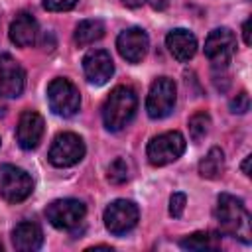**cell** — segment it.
<instances>
[{
    "label": "cell",
    "instance_id": "1",
    "mask_svg": "<svg viewBox=\"0 0 252 252\" xmlns=\"http://www.w3.org/2000/svg\"><path fill=\"white\" fill-rule=\"evenodd\" d=\"M215 217L222 228V232L240 238L242 242H250V215L242 203V199L222 193L219 195Z\"/></svg>",
    "mask_w": 252,
    "mask_h": 252
},
{
    "label": "cell",
    "instance_id": "2",
    "mask_svg": "<svg viewBox=\"0 0 252 252\" xmlns=\"http://www.w3.org/2000/svg\"><path fill=\"white\" fill-rule=\"evenodd\" d=\"M136 106H138V98L130 87L126 85L114 87L102 104V122L106 130L110 132L122 130L134 118Z\"/></svg>",
    "mask_w": 252,
    "mask_h": 252
},
{
    "label": "cell",
    "instance_id": "3",
    "mask_svg": "<svg viewBox=\"0 0 252 252\" xmlns=\"http://www.w3.org/2000/svg\"><path fill=\"white\" fill-rule=\"evenodd\" d=\"M33 191V181L28 171L12 163L0 165V197L8 203H22Z\"/></svg>",
    "mask_w": 252,
    "mask_h": 252
},
{
    "label": "cell",
    "instance_id": "4",
    "mask_svg": "<svg viewBox=\"0 0 252 252\" xmlns=\"http://www.w3.org/2000/svg\"><path fill=\"white\" fill-rule=\"evenodd\" d=\"M47 102H49V108L57 116L69 118L77 114L81 106V94L69 79L57 77L47 85Z\"/></svg>",
    "mask_w": 252,
    "mask_h": 252
},
{
    "label": "cell",
    "instance_id": "5",
    "mask_svg": "<svg viewBox=\"0 0 252 252\" xmlns=\"http://www.w3.org/2000/svg\"><path fill=\"white\" fill-rule=\"evenodd\" d=\"M175 100H177L175 83L169 77H158L152 83L150 93H148V98H146L148 116L154 118V120L165 118L167 114H171V110L175 106Z\"/></svg>",
    "mask_w": 252,
    "mask_h": 252
},
{
    "label": "cell",
    "instance_id": "6",
    "mask_svg": "<svg viewBox=\"0 0 252 252\" xmlns=\"http://www.w3.org/2000/svg\"><path fill=\"white\" fill-rule=\"evenodd\" d=\"M185 152V138L179 132H163L156 138L150 140L148 148H146V156L148 161L152 165H167L171 161H175L181 154Z\"/></svg>",
    "mask_w": 252,
    "mask_h": 252
},
{
    "label": "cell",
    "instance_id": "7",
    "mask_svg": "<svg viewBox=\"0 0 252 252\" xmlns=\"http://www.w3.org/2000/svg\"><path fill=\"white\" fill-rule=\"evenodd\" d=\"M47 158L55 167H71L85 158V142L73 132H61L55 136Z\"/></svg>",
    "mask_w": 252,
    "mask_h": 252
},
{
    "label": "cell",
    "instance_id": "8",
    "mask_svg": "<svg viewBox=\"0 0 252 252\" xmlns=\"http://www.w3.org/2000/svg\"><path fill=\"white\" fill-rule=\"evenodd\" d=\"M85 203L79 199H57L45 209L47 220L59 230H71L79 226L85 219Z\"/></svg>",
    "mask_w": 252,
    "mask_h": 252
},
{
    "label": "cell",
    "instance_id": "9",
    "mask_svg": "<svg viewBox=\"0 0 252 252\" xmlns=\"http://www.w3.org/2000/svg\"><path fill=\"white\" fill-rule=\"evenodd\" d=\"M138 217H140V211L136 203L128 199H116L104 209V226L108 232L120 236L130 232L136 226Z\"/></svg>",
    "mask_w": 252,
    "mask_h": 252
},
{
    "label": "cell",
    "instance_id": "10",
    "mask_svg": "<svg viewBox=\"0 0 252 252\" xmlns=\"http://www.w3.org/2000/svg\"><path fill=\"white\" fill-rule=\"evenodd\" d=\"M234 51H236V35L228 28H217L205 39V55L217 67H224L232 59Z\"/></svg>",
    "mask_w": 252,
    "mask_h": 252
},
{
    "label": "cell",
    "instance_id": "11",
    "mask_svg": "<svg viewBox=\"0 0 252 252\" xmlns=\"http://www.w3.org/2000/svg\"><path fill=\"white\" fill-rule=\"evenodd\" d=\"M26 85V73L22 65L8 53H0V96H20Z\"/></svg>",
    "mask_w": 252,
    "mask_h": 252
},
{
    "label": "cell",
    "instance_id": "12",
    "mask_svg": "<svg viewBox=\"0 0 252 252\" xmlns=\"http://www.w3.org/2000/svg\"><path fill=\"white\" fill-rule=\"evenodd\" d=\"M116 47L128 63H140L150 47V37L142 28H128L116 37Z\"/></svg>",
    "mask_w": 252,
    "mask_h": 252
},
{
    "label": "cell",
    "instance_id": "13",
    "mask_svg": "<svg viewBox=\"0 0 252 252\" xmlns=\"http://www.w3.org/2000/svg\"><path fill=\"white\" fill-rule=\"evenodd\" d=\"M83 71L91 85H104L114 73V63H112L110 53L104 49L89 51L83 57Z\"/></svg>",
    "mask_w": 252,
    "mask_h": 252
},
{
    "label": "cell",
    "instance_id": "14",
    "mask_svg": "<svg viewBox=\"0 0 252 252\" xmlns=\"http://www.w3.org/2000/svg\"><path fill=\"white\" fill-rule=\"evenodd\" d=\"M43 118L39 112L35 110H24L20 120H18V126H16V140L20 144L22 150H33L37 148V144L41 142V136H43Z\"/></svg>",
    "mask_w": 252,
    "mask_h": 252
},
{
    "label": "cell",
    "instance_id": "15",
    "mask_svg": "<svg viewBox=\"0 0 252 252\" xmlns=\"http://www.w3.org/2000/svg\"><path fill=\"white\" fill-rule=\"evenodd\" d=\"M37 22L30 12H20L10 24V39L18 47H32L37 39Z\"/></svg>",
    "mask_w": 252,
    "mask_h": 252
},
{
    "label": "cell",
    "instance_id": "16",
    "mask_svg": "<svg viewBox=\"0 0 252 252\" xmlns=\"http://www.w3.org/2000/svg\"><path fill=\"white\" fill-rule=\"evenodd\" d=\"M165 45L169 49V53L185 63L189 59H193L195 51H197V37L189 32V30H183V28H177V30H171L167 35H165Z\"/></svg>",
    "mask_w": 252,
    "mask_h": 252
},
{
    "label": "cell",
    "instance_id": "17",
    "mask_svg": "<svg viewBox=\"0 0 252 252\" xmlns=\"http://www.w3.org/2000/svg\"><path fill=\"white\" fill-rule=\"evenodd\" d=\"M41 242H43V232L35 222L24 220L16 224V228L12 230V244L20 252H33L41 246Z\"/></svg>",
    "mask_w": 252,
    "mask_h": 252
},
{
    "label": "cell",
    "instance_id": "18",
    "mask_svg": "<svg viewBox=\"0 0 252 252\" xmlns=\"http://www.w3.org/2000/svg\"><path fill=\"white\" fill-rule=\"evenodd\" d=\"M104 35V24L96 18L93 20H83L77 28H75V43L77 45H91L94 41H98Z\"/></svg>",
    "mask_w": 252,
    "mask_h": 252
},
{
    "label": "cell",
    "instance_id": "19",
    "mask_svg": "<svg viewBox=\"0 0 252 252\" xmlns=\"http://www.w3.org/2000/svg\"><path fill=\"white\" fill-rule=\"evenodd\" d=\"M222 169H224V154H222V150L220 148H211L209 154L199 163L201 177L217 179L219 175H222Z\"/></svg>",
    "mask_w": 252,
    "mask_h": 252
},
{
    "label": "cell",
    "instance_id": "20",
    "mask_svg": "<svg viewBox=\"0 0 252 252\" xmlns=\"http://www.w3.org/2000/svg\"><path fill=\"white\" fill-rule=\"evenodd\" d=\"M209 128H211V116L205 110H199L189 118V136L195 144H199L209 134Z\"/></svg>",
    "mask_w": 252,
    "mask_h": 252
},
{
    "label": "cell",
    "instance_id": "21",
    "mask_svg": "<svg viewBox=\"0 0 252 252\" xmlns=\"http://www.w3.org/2000/svg\"><path fill=\"white\" fill-rule=\"evenodd\" d=\"M179 244L185 250H209V248H215L213 234H209V232H193V234L185 236Z\"/></svg>",
    "mask_w": 252,
    "mask_h": 252
},
{
    "label": "cell",
    "instance_id": "22",
    "mask_svg": "<svg viewBox=\"0 0 252 252\" xmlns=\"http://www.w3.org/2000/svg\"><path fill=\"white\" fill-rule=\"evenodd\" d=\"M130 179V163L124 158H116L108 165V181L114 185H122Z\"/></svg>",
    "mask_w": 252,
    "mask_h": 252
},
{
    "label": "cell",
    "instance_id": "23",
    "mask_svg": "<svg viewBox=\"0 0 252 252\" xmlns=\"http://www.w3.org/2000/svg\"><path fill=\"white\" fill-rule=\"evenodd\" d=\"M187 205V197L183 193H173L171 199H169V215L171 217H181L183 215V209Z\"/></svg>",
    "mask_w": 252,
    "mask_h": 252
},
{
    "label": "cell",
    "instance_id": "24",
    "mask_svg": "<svg viewBox=\"0 0 252 252\" xmlns=\"http://www.w3.org/2000/svg\"><path fill=\"white\" fill-rule=\"evenodd\" d=\"M230 108H232V112L244 114V112L250 108V98H248V93H246V91L238 93V94H236V98H232V100H230Z\"/></svg>",
    "mask_w": 252,
    "mask_h": 252
},
{
    "label": "cell",
    "instance_id": "25",
    "mask_svg": "<svg viewBox=\"0 0 252 252\" xmlns=\"http://www.w3.org/2000/svg\"><path fill=\"white\" fill-rule=\"evenodd\" d=\"M77 4V0H43V8L49 12H65L71 10Z\"/></svg>",
    "mask_w": 252,
    "mask_h": 252
},
{
    "label": "cell",
    "instance_id": "26",
    "mask_svg": "<svg viewBox=\"0 0 252 252\" xmlns=\"http://www.w3.org/2000/svg\"><path fill=\"white\" fill-rule=\"evenodd\" d=\"M242 33H244V43L250 45V20L244 22V26H242Z\"/></svg>",
    "mask_w": 252,
    "mask_h": 252
},
{
    "label": "cell",
    "instance_id": "27",
    "mask_svg": "<svg viewBox=\"0 0 252 252\" xmlns=\"http://www.w3.org/2000/svg\"><path fill=\"white\" fill-rule=\"evenodd\" d=\"M250 159H252V158L246 156L244 161H242V173H244V175H250Z\"/></svg>",
    "mask_w": 252,
    "mask_h": 252
},
{
    "label": "cell",
    "instance_id": "28",
    "mask_svg": "<svg viewBox=\"0 0 252 252\" xmlns=\"http://www.w3.org/2000/svg\"><path fill=\"white\" fill-rule=\"evenodd\" d=\"M126 6H130V8H138V6H142V4H146V0H122Z\"/></svg>",
    "mask_w": 252,
    "mask_h": 252
},
{
    "label": "cell",
    "instance_id": "29",
    "mask_svg": "<svg viewBox=\"0 0 252 252\" xmlns=\"http://www.w3.org/2000/svg\"><path fill=\"white\" fill-rule=\"evenodd\" d=\"M0 250H2V242H0Z\"/></svg>",
    "mask_w": 252,
    "mask_h": 252
}]
</instances>
